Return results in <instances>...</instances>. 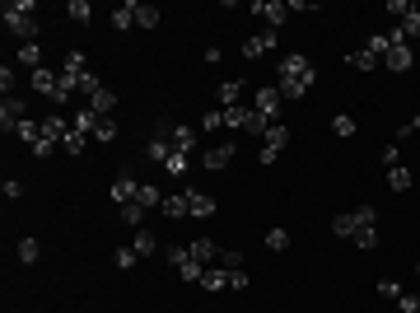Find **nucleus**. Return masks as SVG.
Here are the masks:
<instances>
[{
	"mask_svg": "<svg viewBox=\"0 0 420 313\" xmlns=\"http://www.w3.org/2000/svg\"><path fill=\"white\" fill-rule=\"evenodd\" d=\"M24 117H28L24 99H14V94H10V99H0V127H5V131H14Z\"/></svg>",
	"mask_w": 420,
	"mask_h": 313,
	"instance_id": "12",
	"label": "nucleus"
},
{
	"mask_svg": "<svg viewBox=\"0 0 420 313\" xmlns=\"http://www.w3.org/2000/svg\"><path fill=\"white\" fill-rule=\"evenodd\" d=\"M99 89H103V79L94 75V71H89V75L79 79V94H84V99H94V94H99Z\"/></svg>",
	"mask_w": 420,
	"mask_h": 313,
	"instance_id": "43",
	"label": "nucleus"
},
{
	"mask_svg": "<svg viewBox=\"0 0 420 313\" xmlns=\"http://www.w3.org/2000/svg\"><path fill=\"white\" fill-rule=\"evenodd\" d=\"M122 225H131V229H145V206H140V201H127V206H122Z\"/></svg>",
	"mask_w": 420,
	"mask_h": 313,
	"instance_id": "29",
	"label": "nucleus"
},
{
	"mask_svg": "<svg viewBox=\"0 0 420 313\" xmlns=\"http://www.w3.org/2000/svg\"><path fill=\"white\" fill-rule=\"evenodd\" d=\"M271 52H276V28H266V33H257V38L243 42V56H248V61H262V56H271Z\"/></svg>",
	"mask_w": 420,
	"mask_h": 313,
	"instance_id": "10",
	"label": "nucleus"
},
{
	"mask_svg": "<svg viewBox=\"0 0 420 313\" xmlns=\"http://www.w3.org/2000/svg\"><path fill=\"white\" fill-rule=\"evenodd\" d=\"M187 248H192V258L206 262V266H215V258H220V243H215V238H192Z\"/></svg>",
	"mask_w": 420,
	"mask_h": 313,
	"instance_id": "17",
	"label": "nucleus"
},
{
	"mask_svg": "<svg viewBox=\"0 0 420 313\" xmlns=\"http://www.w3.org/2000/svg\"><path fill=\"white\" fill-rule=\"evenodd\" d=\"M388 38H393V47H388V56H383V66H388L393 75H402V71H411V61H416V52H411V42L402 38V28H393Z\"/></svg>",
	"mask_w": 420,
	"mask_h": 313,
	"instance_id": "3",
	"label": "nucleus"
},
{
	"mask_svg": "<svg viewBox=\"0 0 420 313\" xmlns=\"http://www.w3.org/2000/svg\"><path fill=\"white\" fill-rule=\"evenodd\" d=\"M355 117H350V112H337V117H332V136H341V140H350V136H355Z\"/></svg>",
	"mask_w": 420,
	"mask_h": 313,
	"instance_id": "30",
	"label": "nucleus"
},
{
	"mask_svg": "<svg viewBox=\"0 0 420 313\" xmlns=\"http://www.w3.org/2000/svg\"><path fill=\"white\" fill-rule=\"evenodd\" d=\"M378 295H383V299H402V286H397V281H378Z\"/></svg>",
	"mask_w": 420,
	"mask_h": 313,
	"instance_id": "49",
	"label": "nucleus"
},
{
	"mask_svg": "<svg viewBox=\"0 0 420 313\" xmlns=\"http://www.w3.org/2000/svg\"><path fill=\"white\" fill-rule=\"evenodd\" d=\"M411 10H416V5H411V0H388V14H397V19H406V14H411Z\"/></svg>",
	"mask_w": 420,
	"mask_h": 313,
	"instance_id": "47",
	"label": "nucleus"
},
{
	"mask_svg": "<svg viewBox=\"0 0 420 313\" xmlns=\"http://www.w3.org/2000/svg\"><path fill=\"white\" fill-rule=\"evenodd\" d=\"M94 140H117V122H112V117H103V122H99V131H94Z\"/></svg>",
	"mask_w": 420,
	"mask_h": 313,
	"instance_id": "42",
	"label": "nucleus"
},
{
	"mask_svg": "<svg viewBox=\"0 0 420 313\" xmlns=\"http://www.w3.org/2000/svg\"><path fill=\"white\" fill-rule=\"evenodd\" d=\"M135 24L140 28H159V10L155 5H140V10H135Z\"/></svg>",
	"mask_w": 420,
	"mask_h": 313,
	"instance_id": "38",
	"label": "nucleus"
},
{
	"mask_svg": "<svg viewBox=\"0 0 420 313\" xmlns=\"http://www.w3.org/2000/svg\"><path fill=\"white\" fill-rule=\"evenodd\" d=\"M173 155H178V150H173L168 136H155V140H150V159H155V164H168Z\"/></svg>",
	"mask_w": 420,
	"mask_h": 313,
	"instance_id": "26",
	"label": "nucleus"
},
{
	"mask_svg": "<svg viewBox=\"0 0 420 313\" xmlns=\"http://www.w3.org/2000/svg\"><path fill=\"white\" fill-rule=\"evenodd\" d=\"M99 122H103V117H99L94 108H79V112H75V122H70V127H75V131H84V136H94V131H99Z\"/></svg>",
	"mask_w": 420,
	"mask_h": 313,
	"instance_id": "22",
	"label": "nucleus"
},
{
	"mask_svg": "<svg viewBox=\"0 0 420 313\" xmlns=\"http://www.w3.org/2000/svg\"><path fill=\"white\" fill-rule=\"evenodd\" d=\"M234 159H238V145H234V140H224V145H210L206 155H201V168L220 173V168H229Z\"/></svg>",
	"mask_w": 420,
	"mask_h": 313,
	"instance_id": "7",
	"label": "nucleus"
},
{
	"mask_svg": "<svg viewBox=\"0 0 420 313\" xmlns=\"http://www.w3.org/2000/svg\"><path fill=\"white\" fill-rule=\"evenodd\" d=\"M163 168H168L173 178H183L187 168H192V155H183V150H178V155H173V159H168V164H163Z\"/></svg>",
	"mask_w": 420,
	"mask_h": 313,
	"instance_id": "39",
	"label": "nucleus"
},
{
	"mask_svg": "<svg viewBox=\"0 0 420 313\" xmlns=\"http://www.w3.org/2000/svg\"><path fill=\"white\" fill-rule=\"evenodd\" d=\"M19 61H24L28 71H38V66H42V47H38V42H24V47H19Z\"/></svg>",
	"mask_w": 420,
	"mask_h": 313,
	"instance_id": "32",
	"label": "nucleus"
},
{
	"mask_svg": "<svg viewBox=\"0 0 420 313\" xmlns=\"http://www.w3.org/2000/svg\"><path fill=\"white\" fill-rule=\"evenodd\" d=\"M397 28H402V38L411 42V38H416V33H420V5H416V10H411V14H406V19H402V24H397Z\"/></svg>",
	"mask_w": 420,
	"mask_h": 313,
	"instance_id": "36",
	"label": "nucleus"
},
{
	"mask_svg": "<svg viewBox=\"0 0 420 313\" xmlns=\"http://www.w3.org/2000/svg\"><path fill=\"white\" fill-rule=\"evenodd\" d=\"M383 164H388V168H397V164H402V145H383Z\"/></svg>",
	"mask_w": 420,
	"mask_h": 313,
	"instance_id": "46",
	"label": "nucleus"
},
{
	"mask_svg": "<svg viewBox=\"0 0 420 313\" xmlns=\"http://www.w3.org/2000/svg\"><path fill=\"white\" fill-rule=\"evenodd\" d=\"M66 14H70L75 24H89V14H94V10H89V0H70V5H66Z\"/></svg>",
	"mask_w": 420,
	"mask_h": 313,
	"instance_id": "37",
	"label": "nucleus"
},
{
	"mask_svg": "<svg viewBox=\"0 0 420 313\" xmlns=\"http://www.w3.org/2000/svg\"><path fill=\"white\" fill-rule=\"evenodd\" d=\"M135 10H140V0H122V5L112 10V28H117V33L135 28Z\"/></svg>",
	"mask_w": 420,
	"mask_h": 313,
	"instance_id": "14",
	"label": "nucleus"
},
{
	"mask_svg": "<svg viewBox=\"0 0 420 313\" xmlns=\"http://www.w3.org/2000/svg\"><path fill=\"white\" fill-rule=\"evenodd\" d=\"M135 197H140V183H135V178H127V173H122V178L112 183V201H117V206H127V201H135Z\"/></svg>",
	"mask_w": 420,
	"mask_h": 313,
	"instance_id": "18",
	"label": "nucleus"
},
{
	"mask_svg": "<svg viewBox=\"0 0 420 313\" xmlns=\"http://www.w3.org/2000/svg\"><path fill=\"white\" fill-rule=\"evenodd\" d=\"M332 234H341V238L355 243V234H360V215H355V210H341V215L332 220Z\"/></svg>",
	"mask_w": 420,
	"mask_h": 313,
	"instance_id": "16",
	"label": "nucleus"
},
{
	"mask_svg": "<svg viewBox=\"0 0 420 313\" xmlns=\"http://www.w3.org/2000/svg\"><path fill=\"white\" fill-rule=\"evenodd\" d=\"M33 89H38V94H47L52 103H66V99H70V89L61 84V71H47V66H38V71H33Z\"/></svg>",
	"mask_w": 420,
	"mask_h": 313,
	"instance_id": "4",
	"label": "nucleus"
},
{
	"mask_svg": "<svg viewBox=\"0 0 420 313\" xmlns=\"http://www.w3.org/2000/svg\"><path fill=\"white\" fill-rule=\"evenodd\" d=\"M163 220H187L192 215V201H187V192H178V197H163Z\"/></svg>",
	"mask_w": 420,
	"mask_h": 313,
	"instance_id": "15",
	"label": "nucleus"
},
{
	"mask_svg": "<svg viewBox=\"0 0 420 313\" xmlns=\"http://www.w3.org/2000/svg\"><path fill=\"white\" fill-rule=\"evenodd\" d=\"M397 309H402V313H416V309H420V295H406V290H402V299H397Z\"/></svg>",
	"mask_w": 420,
	"mask_h": 313,
	"instance_id": "48",
	"label": "nucleus"
},
{
	"mask_svg": "<svg viewBox=\"0 0 420 313\" xmlns=\"http://www.w3.org/2000/svg\"><path fill=\"white\" fill-rule=\"evenodd\" d=\"M266 248H271V253H285V248H289V234H285V229H271V234H266Z\"/></svg>",
	"mask_w": 420,
	"mask_h": 313,
	"instance_id": "41",
	"label": "nucleus"
},
{
	"mask_svg": "<svg viewBox=\"0 0 420 313\" xmlns=\"http://www.w3.org/2000/svg\"><path fill=\"white\" fill-rule=\"evenodd\" d=\"M33 0H5V28L24 42H38V19H33Z\"/></svg>",
	"mask_w": 420,
	"mask_h": 313,
	"instance_id": "2",
	"label": "nucleus"
},
{
	"mask_svg": "<svg viewBox=\"0 0 420 313\" xmlns=\"http://www.w3.org/2000/svg\"><path fill=\"white\" fill-rule=\"evenodd\" d=\"M131 248L140 253V258H155V248H159V234H155V229H135V234H131Z\"/></svg>",
	"mask_w": 420,
	"mask_h": 313,
	"instance_id": "20",
	"label": "nucleus"
},
{
	"mask_svg": "<svg viewBox=\"0 0 420 313\" xmlns=\"http://www.w3.org/2000/svg\"><path fill=\"white\" fill-rule=\"evenodd\" d=\"M201 290H210V295L229 290V271H224V266H206V276H201Z\"/></svg>",
	"mask_w": 420,
	"mask_h": 313,
	"instance_id": "19",
	"label": "nucleus"
},
{
	"mask_svg": "<svg viewBox=\"0 0 420 313\" xmlns=\"http://www.w3.org/2000/svg\"><path fill=\"white\" fill-rule=\"evenodd\" d=\"M159 136H168V140H173V150H183V155H192V150H196V131H192V127L163 122V127H159Z\"/></svg>",
	"mask_w": 420,
	"mask_h": 313,
	"instance_id": "9",
	"label": "nucleus"
},
{
	"mask_svg": "<svg viewBox=\"0 0 420 313\" xmlns=\"http://www.w3.org/2000/svg\"><path fill=\"white\" fill-rule=\"evenodd\" d=\"M229 290H248V276H243V271H229Z\"/></svg>",
	"mask_w": 420,
	"mask_h": 313,
	"instance_id": "53",
	"label": "nucleus"
},
{
	"mask_svg": "<svg viewBox=\"0 0 420 313\" xmlns=\"http://www.w3.org/2000/svg\"><path fill=\"white\" fill-rule=\"evenodd\" d=\"M416 131H420V117H411V122H402V127H397V145H402V140H411Z\"/></svg>",
	"mask_w": 420,
	"mask_h": 313,
	"instance_id": "45",
	"label": "nucleus"
},
{
	"mask_svg": "<svg viewBox=\"0 0 420 313\" xmlns=\"http://www.w3.org/2000/svg\"><path fill=\"white\" fill-rule=\"evenodd\" d=\"M313 84H317V71H313V61H309L304 52L280 56V71H276V89H280V99H304Z\"/></svg>",
	"mask_w": 420,
	"mask_h": 313,
	"instance_id": "1",
	"label": "nucleus"
},
{
	"mask_svg": "<svg viewBox=\"0 0 420 313\" xmlns=\"http://www.w3.org/2000/svg\"><path fill=\"white\" fill-rule=\"evenodd\" d=\"M388 187H393V192H406V187H411V168H402V164L388 168Z\"/></svg>",
	"mask_w": 420,
	"mask_h": 313,
	"instance_id": "33",
	"label": "nucleus"
},
{
	"mask_svg": "<svg viewBox=\"0 0 420 313\" xmlns=\"http://www.w3.org/2000/svg\"><path fill=\"white\" fill-rule=\"evenodd\" d=\"M112 262H117L122 271H131L135 262H140V253H135V248H117V253H112Z\"/></svg>",
	"mask_w": 420,
	"mask_h": 313,
	"instance_id": "40",
	"label": "nucleus"
},
{
	"mask_svg": "<svg viewBox=\"0 0 420 313\" xmlns=\"http://www.w3.org/2000/svg\"><path fill=\"white\" fill-rule=\"evenodd\" d=\"M252 14H262L271 28H280L289 19V5H285V0H257V5H252Z\"/></svg>",
	"mask_w": 420,
	"mask_h": 313,
	"instance_id": "11",
	"label": "nucleus"
},
{
	"mask_svg": "<svg viewBox=\"0 0 420 313\" xmlns=\"http://www.w3.org/2000/svg\"><path fill=\"white\" fill-rule=\"evenodd\" d=\"M345 66H350V71H360V75H369V71L378 66V56H369L365 47H360V52H345Z\"/></svg>",
	"mask_w": 420,
	"mask_h": 313,
	"instance_id": "23",
	"label": "nucleus"
},
{
	"mask_svg": "<svg viewBox=\"0 0 420 313\" xmlns=\"http://www.w3.org/2000/svg\"><path fill=\"white\" fill-rule=\"evenodd\" d=\"M14 136H19V140H24L28 150H33V145H38V140H42V122H33V117H24V122H19V127H14Z\"/></svg>",
	"mask_w": 420,
	"mask_h": 313,
	"instance_id": "21",
	"label": "nucleus"
},
{
	"mask_svg": "<svg viewBox=\"0 0 420 313\" xmlns=\"http://www.w3.org/2000/svg\"><path fill=\"white\" fill-rule=\"evenodd\" d=\"M66 155H84V131L70 127V136H66Z\"/></svg>",
	"mask_w": 420,
	"mask_h": 313,
	"instance_id": "44",
	"label": "nucleus"
},
{
	"mask_svg": "<svg viewBox=\"0 0 420 313\" xmlns=\"http://www.w3.org/2000/svg\"><path fill=\"white\" fill-rule=\"evenodd\" d=\"M0 89H5V99H10V89H14V71H10V66H0Z\"/></svg>",
	"mask_w": 420,
	"mask_h": 313,
	"instance_id": "51",
	"label": "nucleus"
},
{
	"mask_svg": "<svg viewBox=\"0 0 420 313\" xmlns=\"http://www.w3.org/2000/svg\"><path fill=\"white\" fill-rule=\"evenodd\" d=\"M252 108H257V117H266V122H280V108H285V99H280V89H257V99H252Z\"/></svg>",
	"mask_w": 420,
	"mask_h": 313,
	"instance_id": "6",
	"label": "nucleus"
},
{
	"mask_svg": "<svg viewBox=\"0 0 420 313\" xmlns=\"http://www.w3.org/2000/svg\"><path fill=\"white\" fill-rule=\"evenodd\" d=\"M89 108H94L99 117H112V108H117V94H112V89H99V94L89 99Z\"/></svg>",
	"mask_w": 420,
	"mask_h": 313,
	"instance_id": "27",
	"label": "nucleus"
},
{
	"mask_svg": "<svg viewBox=\"0 0 420 313\" xmlns=\"http://www.w3.org/2000/svg\"><path fill=\"white\" fill-rule=\"evenodd\" d=\"M285 145H289V127H285V122H271L266 136H262V155H257V159H262V164H276Z\"/></svg>",
	"mask_w": 420,
	"mask_h": 313,
	"instance_id": "5",
	"label": "nucleus"
},
{
	"mask_svg": "<svg viewBox=\"0 0 420 313\" xmlns=\"http://www.w3.org/2000/svg\"><path fill=\"white\" fill-rule=\"evenodd\" d=\"M66 136H70V122H66V117H47V122H42V140H47V145H66Z\"/></svg>",
	"mask_w": 420,
	"mask_h": 313,
	"instance_id": "13",
	"label": "nucleus"
},
{
	"mask_svg": "<svg viewBox=\"0 0 420 313\" xmlns=\"http://www.w3.org/2000/svg\"><path fill=\"white\" fill-rule=\"evenodd\" d=\"M388 47H393V38H388V33H369V38H365V52L378 56V61L388 56Z\"/></svg>",
	"mask_w": 420,
	"mask_h": 313,
	"instance_id": "28",
	"label": "nucleus"
},
{
	"mask_svg": "<svg viewBox=\"0 0 420 313\" xmlns=\"http://www.w3.org/2000/svg\"><path fill=\"white\" fill-rule=\"evenodd\" d=\"M243 89H248L243 79H224V84H220V108H238V94H243Z\"/></svg>",
	"mask_w": 420,
	"mask_h": 313,
	"instance_id": "24",
	"label": "nucleus"
},
{
	"mask_svg": "<svg viewBox=\"0 0 420 313\" xmlns=\"http://www.w3.org/2000/svg\"><path fill=\"white\" fill-rule=\"evenodd\" d=\"M187 201H192V215H196V220H210V215H215V201H210L206 192H187Z\"/></svg>",
	"mask_w": 420,
	"mask_h": 313,
	"instance_id": "25",
	"label": "nucleus"
},
{
	"mask_svg": "<svg viewBox=\"0 0 420 313\" xmlns=\"http://www.w3.org/2000/svg\"><path fill=\"white\" fill-rule=\"evenodd\" d=\"M416 313H420V309H416Z\"/></svg>",
	"mask_w": 420,
	"mask_h": 313,
	"instance_id": "54",
	"label": "nucleus"
},
{
	"mask_svg": "<svg viewBox=\"0 0 420 313\" xmlns=\"http://www.w3.org/2000/svg\"><path fill=\"white\" fill-rule=\"evenodd\" d=\"M84 75H89V66H84V52H66V66H61V84L75 94Z\"/></svg>",
	"mask_w": 420,
	"mask_h": 313,
	"instance_id": "8",
	"label": "nucleus"
},
{
	"mask_svg": "<svg viewBox=\"0 0 420 313\" xmlns=\"http://www.w3.org/2000/svg\"><path fill=\"white\" fill-rule=\"evenodd\" d=\"M42 258V248H38V238H19V262L24 266H33V262Z\"/></svg>",
	"mask_w": 420,
	"mask_h": 313,
	"instance_id": "35",
	"label": "nucleus"
},
{
	"mask_svg": "<svg viewBox=\"0 0 420 313\" xmlns=\"http://www.w3.org/2000/svg\"><path fill=\"white\" fill-rule=\"evenodd\" d=\"M215 266H224V271H243V253H238V248H220Z\"/></svg>",
	"mask_w": 420,
	"mask_h": 313,
	"instance_id": "31",
	"label": "nucleus"
},
{
	"mask_svg": "<svg viewBox=\"0 0 420 313\" xmlns=\"http://www.w3.org/2000/svg\"><path fill=\"white\" fill-rule=\"evenodd\" d=\"M135 201H140V206H145V210H159V206H163V197H159V187H150V183H140V197H135Z\"/></svg>",
	"mask_w": 420,
	"mask_h": 313,
	"instance_id": "34",
	"label": "nucleus"
},
{
	"mask_svg": "<svg viewBox=\"0 0 420 313\" xmlns=\"http://www.w3.org/2000/svg\"><path fill=\"white\" fill-rule=\"evenodd\" d=\"M5 197H10V201H19V197H24V183H14V178H5Z\"/></svg>",
	"mask_w": 420,
	"mask_h": 313,
	"instance_id": "52",
	"label": "nucleus"
},
{
	"mask_svg": "<svg viewBox=\"0 0 420 313\" xmlns=\"http://www.w3.org/2000/svg\"><path fill=\"white\" fill-rule=\"evenodd\" d=\"M201 127H224V108H210L206 117H201Z\"/></svg>",
	"mask_w": 420,
	"mask_h": 313,
	"instance_id": "50",
	"label": "nucleus"
}]
</instances>
